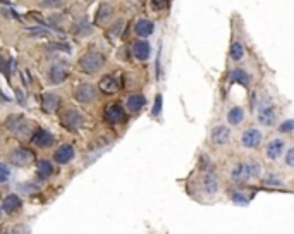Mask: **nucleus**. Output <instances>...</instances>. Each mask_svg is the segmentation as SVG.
<instances>
[{
	"mask_svg": "<svg viewBox=\"0 0 294 234\" xmlns=\"http://www.w3.org/2000/svg\"><path fill=\"white\" fill-rule=\"evenodd\" d=\"M243 172H244V179H256L261 174V164L255 158H250V160L243 162Z\"/></svg>",
	"mask_w": 294,
	"mask_h": 234,
	"instance_id": "aec40b11",
	"label": "nucleus"
},
{
	"mask_svg": "<svg viewBox=\"0 0 294 234\" xmlns=\"http://www.w3.org/2000/svg\"><path fill=\"white\" fill-rule=\"evenodd\" d=\"M263 141V135H261L260 129L256 128H248L246 131L241 136V145L248 150H253V148H258Z\"/></svg>",
	"mask_w": 294,
	"mask_h": 234,
	"instance_id": "9d476101",
	"label": "nucleus"
},
{
	"mask_svg": "<svg viewBox=\"0 0 294 234\" xmlns=\"http://www.w3.org/2000/svg\"><path fill=\"white\" fill-rule=\"evenodd\" d=\"M69 78V66L65 62H55L54 66L48 69V81L52 84H62Z\"/></svg>",
	"mask_w": 294,
	"mask_h": 234,
	"instance_id": "6e6552de",
	"label": "nucleus"
},
{
	"mask_svg": "<svg viewBox=\"0 0 294 234\" xmlns=\"http://www.w3.org/2000/svg\"><path fill=\"white\" fill-rule=\"evenodd\" d=\"M105 121L112 126H119L126 121V110L122 109L120 103H109L105 107V112H103Z\"/></svg>",
	"mask_w": 294,
	"mask_h": 234,
	"instance_id": "0eeeda50",
	"label": "nucleus"
},
{
	"mask_svg": "<svg viewBox=\"0 0 294 234\" xmlns=\"http://www.w3.org/2000/svg\"><path fill=\"white\" fill-rule=\"evenodd\" d=\"M244 116H246V112H244L243 107H233V109L229 110L227 114V121L231 126H239L241 122L244 121Z\"/></svg>",
	"mask_w": 294,
	"mask_h": 234,
	"instance_id": "a878e982",
	"label": "nucleus"
},
{
	"mask_svg": "<svg viewBox=\"0 0 294 234\" xmlns=\"http://www.w3.org/2000/svg\"><path fill=\"white\" fill-rule=\"evenodd\" d=\"M0 214H2V210H0Z\"/></svg>",
	"mask_w": 294,
	"mask_h": 234,
	"instance_id": "4c0bfd02",
	"label": "nucleus"
},
{
	"mask_svg": "<svg viewBox=\"0 0 294 234\" xmlns=\"http://www.w3.org/2000/svg\"><path fill=\"white\" fill-rule=\"evenodd\" d=\"M7 129L14 133L18 138H31L35 128H31V122H28L22 116H11L7 119Z\"/></svg>",
	"mask_w": 294,
	"mask_h": 234,
	"instance_id": "7ed1b4c3",
	"label": "nucleus"
},
{
	"mask_svg": "<svg viewBox=\"0 0 294 234\" xmlns=\"http://www.w3.org/2000/svg\"><path fill=\"white\" fill-rule=\"evenodd\" d=\"M244 54H246V50H244L243 41H239V40L233 41V45H231V50H229V55H231V58H233L234 62H239V60H243Z\"/></svg>",
	"mask_w": 294,
	"mask_h": 234,
	"instance_id": "bb28decb",
	"label": "nucleus"
},
{
	"mask_svg": "<svg viewBox=\"0 0 294 234\" xmlns=\"http://www.w3.org/2000/svg\"><path fill=\"white\" fill-rule=\"evenodd\" d=\"M73 33L76 35V37H90L91 33H93V26L90 24V22L86 21V19H81V21H78L76 24L73 26Z\"/></svg>",
	"mask_w": 294,
	"mask_h": 234,
	"instance_id": "393cba45",
	"label": "nucleus"
},
{
	"mask_svg": "<svg viewBox=\"0 0 294 234\" xmlns=\"http://www.w3.org/2000/svg\"><path fill=\"white\" fill-rule=\"evenodd\" d=\"M284 148H286V141L282 138H274L267 143V148H265V157L269 160H277L280 158V155L284 154Z\"/></svg>",
	"mask_w": 294,
	"mask_h": 234,
	"instance_id": "2eb2a0df",
	"label": "nucleus"
},
{
	"mask_svg": "<svg viewBox=\"0 0 294 234\" xmlns=\"http://www.w3.org/2000/svg\"><path fill=\"white\" fill-rule=\"evenodd\" d=\"M133 55H135L138 60L145 62L152 57V47H150V41L146 38H139L133 43Z\"/></svg>",
	"mask_w": 294,
	"mask_h": 234,
	"instance_id": "4468645a",
	"label": "nucleus"
},
{
	"mask_svg": "<svg viewBox=\"0 0 294 234\" xmlns=\"http://www.w3.org/2000/svg\"><path fill=\"white\" fill-rule=\"evenodd\" d=\"M29 141H31L35 146H38V148H48V146H52L55 143V136L52 135L50 131H47V129L38 128L33 131Z\"/></svg>",
	"mask_w": 294,
	"mask_h": 234,
	"instance_id": "1a4fd4ad",
	"label": "nucleus"
},
{
	"mask_svg": "<svg viewBox=\"0 0 294 234\" xmlns=\"http://www.w3.org/2000/svg\"><path fill=\"white\" fill-rule=\"evenodd\" d=\"M98 88H100L103 93H107V95H114V93L119 92L120 79L116 74H105V76H102V79L98 81Z\"/></svg>",
	"mask_w": 294,
	"mask_h": 234,
	"instance_id": "f8f14e48",
	"label": "nucleus"
},
{
	"mask_svg": "<svg viewBox=\"0 0 294 234\" xmlns=\"http://www.w3.org/2000/svg\"><path fill=\"white\" fill-rule=\"evenodd\" d=\"M201 188H203V193L208 196H215L218 193V181L212 172H207L201 179Z\"/></svg>",
	"mask_w": 294,
	"mask_h": 234,
	"instance_id": "412c9836",
	"label": "nucleus"
},
{
	"mask_svg": "<svg viewBox=\"0 0 294 234\" xmlns=\"http://www.w3.org/2000/svg\"><path fill=\"white\" fill-rule=\"evenodd\" d=\"M50 48L52 50H60V52H71V47L67 43H65V41H54V43L50 45Z\"/></svg>",
	"mask_w": 294,
	"mask_h": 234,
	"instance_id": "f704fd0d",
	"label": "nucleus"
},
{
	"mask_svg": "<svg viewBox=\"0 0 294 234\" xmlns=\"http://www.w3.org/2000/svg\"><path fill=\"white\" fill-rule=\"evenodd\" d=\"M122 29H124V19H117L116 21V24H112L110 26V29H109V38L110 40H119L120 38V35H122Z\"/></svg>",
	"mask_w": 294,
	"mask_h": 234,
	"instance_id": "cd10ccee",
	"label": "nucleus"
},
{
	"mask_svg": "<svg viewBox=\"0 0 294 234\" xmlns=\"http://www.w3.org/2000/svg\"><path fill=\"white\" fill-rule=\"evenodd\" d=\"M231 198H233V201L236 205H248V201H250V198H244L243 191H234V193L231 195Z\"/></svg>",
	"mask_w": 294,
	"mask_h": 234,
	"instance_id": "c756f323",
	"label": "nucleus"
},
{
	"mask_svg": "<svg viewBox=\"0 0 294 234\" xmlns=\"http://www.w3.org/2000/svg\"><path fill=\"white\" fill-rule=\"evenodd\" d=\"M59 119H60L62 128L67 129V131H71V133L79 131V129L84 126L83 114L76 109H64L60 112V116H59Z\"/></svg>",
	"mask_w": 294,
	"mask_h": 234,
	"instance_id": "f03ea898",
	"label": "nucleus"
},
{
	"mask_svg": "<svg viewBox=\"0 0 294 234\" xmlns=\"http://www.w3.org/2000/svg\"><path fill=\"white\" fill-rule=\"evenodd\" d=\"M286 164L287 167H294V148H289L286 152Z\"/></svg>",
	"mask_w": 294,
	"mask_h": 234,
	"instance_id": "c9c22d12",
	"label": "nucleus"
},
{
	"mask_svg": "<svg viewBox=\"0 0 294 234\" xmlns=\"http://www.w3.org/2000/svg\"><path fill=\"white\" fill-rule=\"evenodd\" d=\"M54 174V165H52L50 160L47 158H41V160L37 162V176L40 181H47L50 176Z\"/></svg>",
	"mask_w": 294,
	"mask_h": 234,
	"instance_id": "5701e85b",
	"label": "nucleus"
},
{
	"mask_svg": "<svg viewBox=\"0 0 294 234\" xmlns=\"http://www.w3.org/2000/svg\"><path fill=\"white\" fill-rule=\"evenodd\" d=\"M9 177H11V169L0 162V183H5Z\"/></svg>",
	"mask_w": 294,
	"mask_h": 234,
	"instance_id": "72a5a7b5",
	"label": "nucleus"
},
{
	"mask_svg": "<svg viewBox=\"0 0 294 234\" xmlns=\"http://www.w3.org/2000/svg\"><path fill=\"white\" fill-rule=\"evenodd\" d=\"M107 58L102 52L90 50L79 58V69L84 74H97L98 71H102L105 66Z\"/></svg>",
	"mask_w": 294,
	"mask_h": 234,
	"instance_id": "f257e3e1",
	"label": "nucleus"
},
{
	"mask_svg": "<svg viewBox=\"0 0 294 234\" xmlns=\"http://www.w3.org/2000/svg\"><path fill=\"white\" fill-rule=\"evenodd\" d=\"M9 160L16 167H28V165H31L35 162V154H33V150L26 148V146H19V148H14L11 152Z\"/></svg>",
	"mask_w": 294,
	"mask_h": 234,
	"instance_id": "423d86ee",
	"label": "nucleus"
},
{
	"mask_svg": "<svg viewBox=\"0 0 294 234\" xmlns=\"http://www.w3.org/2000/svg\"><path fill=\"white\" fill-rule=\"evenodd\" d=\"M231 129L225 124H218L215 126L210 131V143L215 146H225L229 141H231Z\"/></svg>",
	"mask_w": 294,
	"mask_h": 234,
	"instance_id": "9b49d317",
	"label": "nucleus"
},
{
	"mask_svg": "<svg viewBox=\"0 0 294 234\" xmlns=\"http://www.w3.org/2000/svg\"><path fill=\"white\" fill-rule=\"evenodd\" d=\"M150 4H152L153 11H163V9L169 7V2L167 0H150Z\"/></svg>",
	"mask_w": 294,
	"mask_h": 234,
	"instance_id": "473e14b6",
	"label": "nucleus"
},
{
	"mask_svg": "<svg viewBox=\"0 0 294 234\" xmlns=\"http://www.w3.org/2000/svg\"><path fill=\"white\" fill-rule=\"evenodd\" d=\"M73 95H74V100H76L78 103L88 105V103H93L95 100H97L98 92H97V88H95V84L81 83V84H78V86L74 88Z\"/></svg>",
	"mask_w": 294,
	"mask_h": 234,
	"instance_id": "20e7f679",
	"label": "nucleus"
},
{
	"mask_svg": "<svg viewBox=\"0 0 294 234\" xmlns=\"http://www.w3.org/2000/svg\"><path fill=\"white\" fill-rule=\"evenodd\" d=\"M293 129H294V121H293V119H287V121L280 122V126H279V133H286V135L293 133Z\"/></svg>",
	"mask_w": 294,
	"mask_h": 234,
	"instance_id": "7c9ffc66",
	"label": "nucleus"
},
{
	"mask_svg": "<svg viewBox=\"0 0 294 234\" xmlns=\"http://www.w3.org/2000/svg\"><path fill=\"white\" fill-rule=\"evenodd\" d=\"M250 81H251V76L244 69L237 67V69H233V73H231V83L241 84L243 88H248L250 86Z\"/></svg>",
	"mask_w": 294,
	"mask_h": 234,
	"instance_id": "b1692460",
	"label": "nucleus"
},
{
	"mask_svg": "<svg viewBox=\"0 0 294 234\" xmlns=\"http://www.w3.org/2000/svg\"><path fill=\"white\" fill-rule=\"evenodd\" d=\"M263 183H265V186H272V188H282L284 186L282 177H279V176H275V174H267L265 179H263Z\"/></svg>",
	"mask_w": 294,
	"mask_h": 234,
	"instance_id": "c85d7f7f",
	"label": "nucleus"
},
{
	"mask_svg": "<svg viewBox=\"0 0 294 234\" xmlns=\"http://www.w3.org/2000/svg\"><path fill=\"white\" fill-rule=\"evenodd\" d=\"M145 105H146V97L141 95V93H133V95H129L126 100L127 112L131 114H138L139 110H143Z\"/></svg>",
	"mask_w": 294,
	"mask_h": 234,
	"instance_id": "6ab92c4d",
	"label": "nucleus"
},
{
	"mask_svg": "<svg viewBox=\"0 0 294 234\" xmlns=\"http://www.w3.org/2000/svg\"><path fill=\"white\" fill-rule=\"evenodd\" d=\"M40 105H41V110L45 114H55L60 107V97L57 93H43L40 98Z\"/></svg>",
	"mask_w": 294,
	"mask_h": 234,
	"instance_id": "ddd939ff",
	"label": "nucleus"
},
{
	"mask_svg": "<svg viewBox=\"0 0 294 234\" xmlns=\"http://www.w3.org/2000/svg\"><path fill=\"white\" fill-rule=\"evenodd\" d=\"M162 95H157L155 97V103H153V117H160L162 116Z\"/></svg>",
	"mask_w": 294,
	"mask_h": 234,
	"instance_id": "2f4dec72",
	"label": "nucleus"
},
{
	"mask_svg": "<svg viewBox=\"0 0 294 234\" xmlns=\"http://www.w3.org/2000/svg\"><path fill=\"white\" fill-rule=\"evenodd\" d=\"M21 207H22V200L19 198V195L11 193V195H7L4 200H2V209H0V210H4L7 215H12V214L19 212V210H21Z\"/></svg>",
	"mask_w": 294,
	"mask_h": 234,
	"instance_id": "f3484780",
	"label": "nucleus"
},
{
	"mask_svg": "<svg viewBox=\"0 0 294 234\" xmlns=\"http://www.w3.org/2000/svg\"><path fill=\"white\" fill-rule=\"evenodd\" d=\"M258 122L261 126H274L277 121V109L272 103V100H263L258 107Z\"/></svg>",
	"mask_w": 294,
	"mask_h": 234,
	"instance_id": "39448f33",
	"label": "nucleus"
},
{
	"mask_svg": "<svg viewBox=\"0 0 294 234\" xmlns=\"http://www.w3.org/2000/svg\"><path fill=\"white\" fill-rule=\"evenodd\" d=\"M74 155H76V152H74V146L64 143V145H60L57 150L54 152V160L57 162V164H60V165H65V164H69V162L73 160Z\"/></svg>",
	"mask_w": 294,
	"mask_h": 234,
	"instance_id": "dca6fc26",
	"label": "nucleus"
},
{
	"mask_svg": "<svg viewBox=\"0 0 294 234\" xmlns=\"http://www.w3.org/2000/svg\"><path fill=\"white\" fill-rule=\"evenodd\" d=\"M133 29H135V33L138 35L139 38H148V37H152V35H153L155 24H153V21H150V19L139 18L138 21L135 22Z\"/></svg>",
	"mask_w": 294,
	"mask_h": 234,
	"instance_id": "a211bd4d",
	"label": "nucleus"
},
{
	"mask_svg": "<svg viewBox=\"0 0 294 234\" xmlns=\"http://www.w3.org/2000/svg\"><path fill=\"white\" fill-rule=\"evenodd\" d=\"M112 16H114V7L109 4V2H102L97 11L95 22H97V24H105V22H109L110 19H112Z\"/></svg>",
	"mask_w": 294,
	"mask_h": 234,
	"instance_id": "4be33fe9",
	"label": "nucleus"
},
{
	"mask_svg": "<svg viewBox=\"0 0 294 234\" xmlns=\"http://www.w3.org/2000/svg\"><path fill=\"white\" fill-rule=\"evenodd\" d=\"M41 5H43V7H48V9H55L60 5V0H43Z\"/></svg>",
	"mask_w": 294,
	"mask_h": 234,
	"instance_id": "e433bc0d",
	"label": "nucleus"
}]
</instances>
